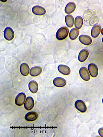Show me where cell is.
<instances>
[{"label": "cell", "instance_id": "21", "mask_svg": "<svg viewBox=\"0 0 103 137\" xmlns=\"http://www.w3.org/2000/svg\"><path fill=\"white\" fill-rule=\"evenodd\" d=\"M83 24V20L81 16H78L75 19L74 26L78 29H80L82 26Z\"/></svg>", "mask_w": 103, "mask_h": 137}, {"label": "cell", "instance_id": "12", "mask_svg": "<svg viewBox=\"0 0 103 137\" xmlns=\"http://www.w3.org/2000/svg\"><path fill=\"white\" fill-rule=\"evenodd\" d=\"M89 54V52L88 50L83 49L80 51L78 56V59L80 62L84 61L88 58Z\"/></svg>", "mask_w": 103, "mask_h": 137}, {"label": "cell", "instance_id": "18", "mask_svg": "<svg viewBox=\"0 0 103 137\" xmlns=\"http://www.w3.org/2000/svg\"><path fill=\"white\" fill-rule=\"evenodd\" d=\"M42 71V69L41 67L38 66H35L31 69L30 74L32 76H37L40 75Z\"/></svg>", "mask_w": 103, "mask_h": 137}, {"label": "cell", "instance_id": "10", "mask_svg": "<svg viewBox=\"0 0 103 137\" xmlns=\"http://www.w3.org/2000/svg\"><path fill=\"white\" fill-rule=\"evenodd\" d=\"M32 11L33 14L38 15H43L46 12V10L44 8L39 5H36L33 7Z\"/></svg>", "mask_w": 103, "mask_h": 137}, {"label": "cell", "instance_id": "13", "mask_svg": "<svg viewBox=\"0 0 103 137\" xmlns=\"http://www.w3.org/2000/svg\"><path fill=\"white\" fill-rule=\"evenodd\" d=\"M57 69L60 73L64 75H68L71 72V70L70 68L65 65H59Z\"/></svg>", "mask_w": 103, "mask_h": 137}, {"label": "cell", "instance_id": "22", "mask_svg": "<svg viewBox=\"0 0 103 137\" xmlns=\"http://www.w3.org/2000/svg\"><path fill=\"white\" fill-rule=\"evenodd\" d=\"M93 15L92 12L90 10H86L84 13L83 17L84 21L87 22L91 19Z\"/></svg>", "mask_w": 103, "mask_h": 137}, {"label": "cell", "instance_id": "23", "mask_svg": "<svg viewBox=\"0 0 103 137\" xmlns=\"http://www.w3.org/2000/svg\"><path fill=\"white\" fill-rule=\"evenodd\" d=\"M99 17L98 16H94L90 20L89 24L91 26L96 25L99 22Z\"/></svg>", "mask_w": 103, "mask_h": 137}, {"label": "cell", "instance_id": "11", "mask_svg": "<svg viewBox=\"0 0 103 137\" xmlns=\"http://www.w3.org/2000/svg\"><path fill=\"white\" fill-rule=\"evenodd\" d=\"M38 117L37 113L34 111L30 112L27 113L25 115L24 118L27 121H33L36 120Z\"/></svg>", "mask_w": 103, "mask_h": 137}, {"label": "cell", "instance_id": "8", "mask_svg": "<svg viewBox=\"0 0 103 137\" xmlns=\"http://www.w3.org/2000/svg\"><path fill=\"white\" fill-rule=\"evenodd\" d=\"M54 85L55 86L62 87L64 86L66 84V81L64 78L60 77L55 78L53 81Z\"/></svg>", "mask_w": 103, "mask_h": 137}, {"label": "cell", "instance_id": "4", "mask_svg": "<svg viewBox=\"0 0 103 137\" xmlns=\"http://www.w3.org/2000/svg\"><path fill=\"white\" fill-rule=\"evenodd\" d=\"M76 108L82 113H84L87 110L86 106L84 102L81 100L76 101L74 103Z\"/></svg>", "mask_w": 103, "mask_h": 137}, {"label": "cell", "instance_id": "9", "mask_svg": "<svg viewBox=\"0 0 103 137\" xmlns=\"http://www.w3.org/2000/svg\"><path fill=\"white\" fill-rule=\"evenodd\" d=\"M79 39L82 43L85 45H89L92 42V40L91 37L86 35H80L79 37Z\"/></svg>", "mask_w": 103, "mask_h": 137}, {"label": "cell", "instance_id": "1", "mask_svg": "<svg viewBox=\"0 0 103 137\" xmlns=\"http://www.w3.org/2000/svg\"><path fill=\"white\" fill-rule=\"evenodd\" d=\"M69 29L66 26L61 27L57 30L56 34V37L58 40H61L65 39L67 36Z\"/></svg>", "mask_w": 103, "mask_h": 137}, {"label": "cell", "instance_id": "16", "mask_svg": "<svg viewBox=\"0 0 103 137\" xmlns=\"http://www.w3.org/2000/svg\"><path fill=\"white\" fill-rule=\"evenodd\" d=\"M76 5L75 3L72 2L68 3L66 6L64 11L66 13L70 14L73 12L75 10Z\"/></svg>", "mask_w": 103, "mask_h": 137}, {"label": "cell", "instance_id": "6", "mask_svg": "<svg viewBox=\"0 0 103 137\" xmlns=\"http://www.w3.org/2000/svg\"><path fill=\"white\" fill-rule=\"evenodd\" d=\"M26 96L23 92L19 93L16 96L15 101V104L18 106H21L24 104Z\"/></svg>", "mask_w": 103, "mask_h": 137}, {"label": "cell", "instance_id": "20", "mask_svg": "<svg viewBox=\"0 0 103 137\" xmlns=\"http://www.w3.org/2000/svg\"><path fill=\"white\" fill-rule=\"evenodd\" d=\"M65 21L67 26L69 28L72 27L74 25V19L71 15L68 14L65 17Z\"/></svg>", "mask_w": 103, "mask_h": 137}, {"label": "cell", "instance_id": "17", "mask_svg": "<svg viewBox=\"0 0 103 137\" xmlns=\"http://www.w3.org/2000/svg\"><path fill=\"white\" fill-rule=\"evenodd\" d=\"M28 87L30 91L33 93H35L38 89V85L36 81L35 80H31L28 84Z\"/></svg>", "mask_w": 103, "mask_h": 137}, {"label": "cell", "instance_id": "3", "mask_svg": "<svg viewBox=\"0 0 103 137\" xmlns=\"http://www.w3.org/2000/svg\"><path fill=\"white\" fill-rule=\"evenodd\" d=\"M79 74L81 78L85 81L89 80L90 76L87 68L85 67H81L79 70Z\"/></svg>", "mask_w": 103, "mask_h": 137}, {"label": "cell", "instance_id": "14", "mask_svg": "<svg viewBox=\"0 0 103 137\" xmlns=\"http://www.w3.org/2000/svg\"><path fill=\"white\" fill-rule=\"evenodd\" d=\"M101 27L99 25H96L92 27L91 31V35L93 38L97 37L100 33Z\"/></svg>", "mask_w": 103, "mask_h": 137}, {"label": "cell", "instance_id": "26", "mask_svg": "<svg viewBox=\"0 0 103 137\" xmlns=\"http://www.w3.org/2000/svg\"><path fill=\"white\" fill-rule=\"evenodd\" d=\"M102 42L103 43V37L102 38Z\"/></svg>", "mask_w": 103, "mask_h": 137}, {"label": "cell", "instance_id": "25", "mask_svg": "<svg viewBox=\"0 0 103 137\" xmlns=\"http://www.w3.org/2000/svg\"><path fill=\"white\" fill-rule=\"evenodd\" d=\"M101 33L103 35V28L101 29Z\"/></svg>", "mask_w": 103, "mask_h": 137}, {"label": "cell", "instance_id": "24", "mask_svg": "<svg viewBox=\"0 0 103 137\" xmlns=\"http://www.w3.org/2000/svg\"><path fill=\"white\" fill-rule=\"evenodd\" d=\"M98 132L100 136L103 137V128H100L98 130Z\"/></svg>", "mask_w": 103, "mask_h": 137}, {"label": "cell", "instance_id": "2", "mask_svg": "<svg viewBox=\"0 0 103 137\" xmlns=\"http://www.w3.org/2000/svg\"><path fill=\"white\" fill-rule=\"evenodd\" d=\"M4 36L5 39L8 40H12L14 37V33L13 30L10 27H7L4 30Z\"/></svg>", "mask_w": 103, "mask_h": 137}, {"label": "cell", "instance_id": "15", "mask_svg": "<svg viewBox=\"0 0 103 137\" xmlns=\"http://www.w3.org/2000/svg\"><path fill=\"white\" fill-rule=\"evenodd\" d=\"M29 69L28 65L26 63H22L20 66V72L21 74L24 76H27L28 75Z\"/></svg>", "mask_w": 103, "mask_h": 137}, {"label": "cell", "instance_id": "27", "mask_svg": "<svg viewBox=\"0 0 103 137\" xmlns=\"http://www.w3.org/2000/svg\"><path fill=\"white\" fill-rule=\"evenodd\" d=\"M102 103L103 104V98L102 99Z\"/></svg>", "mask_w": 103, "mask_h": 137}, {"label": "cell", "instance_id": "5", "mask_svg": "<svg viewBox=\"0 0 103 137\" xmlns=\"http://www.w3.org/2000/svg\"><path fill=\"white\" fill-rule=\"evenodd\" d=\"M88 69L91 76L96 77L98 74V69L97 66L95 64L90 63L88 67Z\"/></svg>", "mask_w": 103, "mask_h": 137}, {"label": "cell", "instance_id": "7", "mask_svg": "<svg viewBox=\"0 0 103 137\" xmlns=\"http://www.w3.org/2000/svg\"><path fill=\"white\" fill-rule=\"evenodd\" d=\"M34 102L32 97L31 96L28 97L24 104L25 108L27 110L31 109L34 107Z\"/></svg>", "mask_w": 103, "mask_h": 137}, {"label": "cell", "instance_id": "19", "mask_svg": "<svg viewBox=\"0 0 103 137\" xmlns=\"http://www.w3.org/2000/svg\"><path fill=\"white\" fill-rule=\"evenodd\" d=\"M79 33V30L76 28H73L70 30L69 34V37L70 39L72 40H74L76 38Z\"/></svg>", "mask_w": 103, "mask_h": 137}]
</instances>
